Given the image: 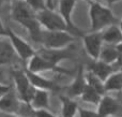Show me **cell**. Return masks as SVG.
<instances>
[{
    "label": "cell",
    "mask_w": 122,
    "mask_h": 117,
    "mask_svg": "<svg viewBox=\"0 0 122 117\" xmlns=\"http://www.w3.org/2000/svg\"><path fill=\"white\" fill-rule=\"evenodd\" d=\"M117 47H118V53H119V57H118V61H117V64L122 67V43H121V44H119Z\"/></svg>",
    "instance_id": "f1b7e54d"
},
{
    "label": "cell",
    "mask_w": 122,
    "mask_h": 117,
    "mask_svg": "<svg viewBox=\"0 0 122 117\" xmlns=\"http://www.w3.org/2000/svg\"><path fill=\"white\" fill-rule=\"evenodd\" d=\"M106 2H107L109 5H114V4H116V3H118L120 0H105Z\"/></svg>",
    "instance_id": "f546056e"
},
{
    "label": "cell",
    "mask_w": 122,
    "mask_h": 117,
    "mask_svg": "<svg viewBox=\"0 0 122 117\" xmlns=\"http://www.w3.org/2000/svg\"><path fill=\"white\" fill-rule=\"evenodd\" d=\"M89 72H91L93 75L100 79L103 83L115 72L114 67L112 64H108L106 62H103L101 60H95L94 62L89 66Z\"/></svg>",
    "instance_id": "8fae6325"
},
{
    "label": "cell",
    "mask_w": 122,
    "mask_h": 117,
    "mask_svg": "<svg viewBox=\"0 0 122 117\" xmlns=\"http://www.w3.org/2000/svg\"><path fill=\"white\" fill-rule=\"evenodd\" d=\"M86 86H87V80L84 74V69L80 66L79 69H78L77 75H76L75 80H74V82L72 83L71 87H70V94L73 95V96H78V95L81 96Z\"/></svg>",
    "instance_id": "e0dca14e"
},
{
    "label": "cell",
    "mask_w": 122,
    "mask_h": 117,
    "mask_svg": "<svg viewBox=\"0 0 122 117\" xmlns=\"http://www.w3.org/2000/svg\"><path fill=\"white\" fill-rule=\"evenodd\" d=\"M0 38H8V28L2 23L1 17H0Z\"/></svg>",
    "instance_id": "4316f807"
},
{
    "label": "cell",
    "mask_w": 122,
    "mask_h": 117,
    "mask_svg": "<svg viewBox=\"0 0 122 117\" xmlns=\"http://www.w3.org/2000/svg\"><path fill=\"white\" fill-rule=\"evenodd\" d=\"M8 39L16 56H18L23 61H28L32 56L36 55V52L34 51L33 47L10 28H8Z\"/></svg>",
    "instance_id": "5b68a950"
},
{
    "label": "cell",
    "mask_w": 122,
    "mask_h": 117,
    "mask_svg": "<svg viewBox=\"0 0 122 117\" xmlns=\"http://www.w3.org/2000/svg\"><path fill=\"white\" fill-rule=\"evenodd\" d=\"M10 92V88L5 85H0V99L2 98L3 96H5L6 94Z\"/></svg>",
    "instance_id": "83f0119b"
},
{
    "label": "cell",
    "mask_w": 122,
    "mask_h": 117,
    "mask_svg": "<svg viewBox=\"0 0 122 117\" xmlns=\"http://www.w3.org/2000/svg\"><path fill=\"white\" fill-rule=\"evenodd\" d=\"M13 79H14L15 86H16V89L18 91L21 100L26 103H31L36 88H33L30 84L29 80H28L27 75L25 73V70L14 71L13 72Z\"/></svg>",
    "instance_id": "8992f818"
},
{
    "label": "cell",
    "mask_w": 122,
    "mask_h": 117,
    "mask_svg": "<svg viewBox=\"0 0 122 117\" xmlns=\"http://www.w3.org/2000/svg\"><path fill=\"white\" fill-rule=\"evenodd\" d=\"M118 57H119L118 47L115 46V45L104 44L103 48H102V51H101V55H100L99 60L112 66L114 64H117Z\"/></svg>",
    "instance_id": "2e32d148"
},
{
    "label": "cell",
    "mask_w": 122,
    "mask_h": 117,
    "mask_svg": "<svg viewBox=\"0 0 122 117\" xmlns=\"http://www.w3.org/2000/svg\"><path fill=\"white\" fill-rule=\"evenodd\" d=\"M62 114L63 117H74L77 112V103L70 98L62 97Z\"/></svg>",
    "instance_id": "44dd1931"
},
{
    "label": "cell",
    "mask_w": 122,
    "mask_h": 117,
    "mask_svg": "<svg viewBox=\"0 0 122 117\" xmlns=\"http://www.w3.org/2000/svg\"><path fill=\"white\" fill-rule=\"evenodd\" d=\"M75 41V36L69 31H46L43 30L41 43L44 48L65 49Z\"/></svg>",
    "instance_id": "3957f363"
},
{
    "label": "cell",
    "mask_w": 122,
    "mask_h": 117,
    "mask_svg": "<svg viewBox=\"0 0 122 117\" xmlns=\"http://www.w3.org/2000/svg\"><path fill=\"white\" fill-rule=\"evenodd\" d=\"M89 3L90 32H101L112 25H117V17L108 6L100 1H91Z\"/></svg>",
    "instance_id": "7a4b0ae2"
},
{
    "label": "cell",
    "mask_w": 122,
    "mask_h": 117,
    "mask_svg": "<svg viewBox=\"0 0 122 117\" xmlns=\"http://www.w3.org/2000/svg\"><path fill=\"white\" fill-rule=\"evenodd\" d=\"M79 115H80V117H100L97 113H94V112H91V111H87V110H80Z\"/></svg>",
    "instance_id": "484cf974"
},
{
    "label": "cell",
    "mask_w": 122,
    "mask_h": 117,
    "mask_svg": "<svg viewBox=\"0 0 122 117\" xmlns=\"http://www.w3.org/2000/svg\"><path fill=\"white\" fill-rule=\"evenodd\" d=\"M87 80V84H88L90 87H92L93 89H95L100 95H103L105 89H104V83L101 81L100 79H97L95 75H93L91 72L88 71V74L86 76Z\"/></svg>",
    "instance_id": "603a6c76"
},
{
    "label": "cell",
    "mask_w": 122,
    "mask_h": 117,
    "mask_svg": "<svg viewBox=\"0 0 122 117\" xmlns=\"http://www.w3.org/2000/svg\"><path fill=\"white\" fill-rule=\"evenodd\" d=\"M105 91H115L122 89V70L114 72L104 83Z\"/></svg>",
    "instance_id": "ac0fdd59"
},
{
    "label": "cell",
    "mask_w": 122,
    "mask_h": 117,
    "mask_svg": "<svg viewBox=\"0 0 122 117\" xmlns=\"http://www.w3.org/2000/svg\"><path fill=\"white\" fill-rule=\"evenodd\" d=\"M25 73L27 75L28 80H29L30 84L32 85V87L36 88V89H43V90H48V89H57L58 86L54 83L51 80H47L45 77L41 76L40 74H36V73L30 72L29 70L25 69Z\"/></svg>",
    "instance_id": "7c38bea8"
},
{
    "label": "cell",
    "mask_w": 122,
    "mask_h": 117,
    "mask_svg": "<svg viewBox=\"0 0 122 117\" xmlns=\"http://www.w3.org/2000/svg\"><path fill=\"white\" fill-rule=\"evenodd\" d=\"M77 0H59V4H58V13L61 15L63 21H65L67 28H69L70 32L74 36H80L82 37V33L79 31L77 27L74 25L73 21H72V16L74 13V9L76 6Z\"/></svg>",
    "instance_id": "ba28073f"
},
{
    "label": "cell",
    "mask_w": 122,
    "mask_h": 117,
    "mask_svg": "<svg viewBox=\"0 0 122 117\" xmlns=\"http://www.w3.org/2000/svg\"><path fill=\"white\" fill-rule=\"evenodd\" d=\"M2 1H3V0H0V6H1V4H2Z\"/></svg>",
    "instance_id": "d6a6232c"
},
{
    "label": "cell",
    "mask_w": 122,
    "mask_h": 117,
    "mask_svg": "<svg viewBox=\"0 0 122 117\" xmlns=\"http://www.w3.org/2000/svg\"><path fill=\"white\" fill-rule=\"evenodd\" d=\"M11 16L13 21L28 30L34 42L41 43L43 29L36 17V13L24 0H13L11 5Z\"/></svg>",
    "instance_id": "6da1fadb"
},
{
    "label": "cell",
    "mask_w": 122,
    "mask_h": 117,
    "mask_svg": "<svg viewBox=\"0 0 122 117\" xmlns=\"http://www.w3.org/2000/svg\"><path fill=\"white\" fill-rule=\"evenodd\" d=\"M36 17H38V21L43 30H46V31H69L70 32L66 24H65V21L61 17V15L58 13V11L45 9V10L36 13Z\"/></svg>",
    "instance_id": "277c9868"
},
{
    "label": "cell",
    "mask_w": 122,
    "mask_h": 117,
    "mask_svg": "<svg viewBox=\"0 0 122 117\" xmlns=\"http://www.w3.org/2000/svg\"><path fill=\"white\" fill-rule=\"evenodd\" d=\"M100 105H99V114L100 117H105L108 115H112V114L117 113L119 110V104L117 103L116 100H114L110 97H103L101 98L100 101Z\"/></svg>",
    "instance_id": "9a60e30c"
},
{
    "label": "cell",
    "mask_w": 122,
    "mask_h": 117,
    "mask_svg": "<svg viewBox=\"0 0 122 117\" xmlns=\"http://www.w3.org/2000/svg\"><path fill=\"white\" fill-rule=\"evenodd\" d=\"M26 69L29 70L30 72L36 73V74H40L42 72H47V71H53V72H59V73H67V71L65 69L61 68L59 66H56V64L45 60L38 53H36V55L32 56L27 61V68Z\"/></svg>",
    "instance_id": "9c48e42d"
},
{
    "label": "cell",
    "mask_w": 122,
    "mask_h": 117,
    "mask_svg": "<svg viewBox=\"0 0 122 117\" xmlns=\"http://www.w3.org/2000/svg\"><path fill=\"white\" fill-rule=\"evenodd\" d=\"M49 97L46 90L36 89L33 94V98L31 100L32 106L36 107V110H45V107L48 106Z\"/></svg>",
    "instance_id": "d6986e66"
},
{
    "label": "cell",
    "mask_w": 122,
    "mask_h": 117,
    "mask_svg": "<svg viewBox=\"0 0 122 117\" xmlns=\"http://www.w3.org/2000/svg\"><path fill=\"white\" fill-rule=\"evenodd\" d=\"M84 1H87V2H91V1H99V0H84Z\"/></svg>",
    "instance_id": "1f68e13d"
},
{
    "label": "cell",
    "mask_w": 122,
    "mask_h": 117,
    "mask_svg": "<svg viewBox=\"0 0 122 117\" xmlns=\"http://www.w3.org/2000/svg\"><path fill=\"white\" fill-rule=\"evenodd\" d=\"M34 114H36V117H56L55 115H53V114H51L49 112H47L46 110H36V111L34 112Z\"/></svg>",
    "instance_id": "d4e9b609"
},
{
    "label": "cell",
    "mask_w": 122,
    "mask_h": 117,
    "mask_svg": "<svg viewBox=\"0 0 122 117\" xmlns=\"http://www.w3.org/2000/svg\"><path fill=\"white\" fill-rule=\"evenodd\" d=\"M15 54L12 45H11L9 39H1L0 38V67L10 64L11 62L14 61Z\"/></svg>",
    "instance_id": "5bb4252c"
},
{
    "label": "cell",
    "mask_w": 122,
    "mask_h": 117,
    "mask_svg": "<svg viewBox=\"0 0 122 117\" xmlns=\"http://www.w3.org/2000/svg\"><path fill=\"white\" fill-rule=\"evenodd\" d=\"M101 96L102 95H100L97 90L93 89L92 87H90L87 84L86 88L81 94V99L89 103H99L101 101Z\"/></svg>",
    "instance_id": "7402d4cb"
},
{
    "label": "cell",
    "mask_w": 122,
    "mask_h": 117,
    "mask_svg": "<svg viewBox=\"0 0 122 117\" xmlns=\"http://www.w3.org/2000/svg\"><path fill=\"white\" fill-rule=\"evenodd\" d=\"M17 109L16 99L12 94H6L0 99V111L8 112V113H13Z\"/></svg>",
    "instance_id": "ffe728a7"
},
{
    "label": "cell",
    "mask_w": 122,
    "mask_h": 117,
    "mask_svg": "<svg viewBox=\"0 0 122 117\" xmlns=\"http://www.w3.org/2000/svg\"><path fill=\"white\" fill-rule=\"evenodd\" d=\"M42 58H44L45 60L51 62V64L58 66L59 62L62 60L69 59L71 58V52H69V49H48V48H42L41 51L36 52Z\"/></svg>",
    "instance_id": "30bf717a"
},
{
    "label": "cell",
    "mask_w": 122,
    "mask_h": 117,
    "mask_svg": "<svg viewBox=\"0 0 122 117\" xmlns=\"http://www.w3.org/2000/svg\"><path fill=\"white\" fill-rule=\"evenodd\" d=\"M102 40L104 44L118 46L122 43V31L118 25H112L101 31Z\"/></svg>",
    "instance_id": "4fadbf2b"
},
{
    "label": "cell",
    "mask_w": 122,
    "mask_h": 117,
    "mask_svg": "<svg viewBox=\"0 0 122 117\" xmlns=\"http://www.w3.org/2000/svg\"><path fill=\"white\" fill-rule=\"evenodd\" d=\"M119 28H120V29H121V31H122V18H121V21H120V23H119Z\"/></svg>",
    "instance_id": "4dcf8cb0"
},
{
    "label": "cell",
    "mask_w": 122,
    "mask_h": 117,
    "mask_svg": "<svg viewBox=\"0 0 122 117\" xmlns=\"http://www.w3.org/2000/svg\"><path fill=\"white\" fill-rule=\"evenodd\" d=\"M24 1H25L36 13L41 12V11L46 9L45 0H24Z\"/></svg>",
    "instance_id": "cb8c5ba5"
},
{
    "label": "cell",
    "mask_w": 122,
    "mask_h": 117,
    "mask_svg": "<svg viewBox=\"0 0 122 117\" xmlns=\"http://www.w3.org/2000/svg\"><path fill=\"white\" fill-rule=\"evenodd\" d=\"M82 44H84L86 53L91 59H93L94 61L99 60L101 51L104 45L101 32H89V33L82 34Z\"/></svg>",
    "instance_id": "52a82bcc"
},
{
    "label": "cell",
    "mask_w": 122,
    "mask_h": 117,
    "mask_svg": "<svg viewBox=\"0 0 122 117\" xmlns=\"http://www.w3.org/2000/svg\"><path fill=\"white\" fill-rule=\"evenodd\" d=\"M12 1H13V0H12Z\"/></svg>",
    "instance_id": "836d02e7"
}]
</instances>
